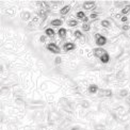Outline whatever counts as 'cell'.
<instances>
[{
    "label": "cell",
    "mask_w": 130,
    "mask_h": 130,
    "mask_svg": "<svg viewBox=\"0 0 130 130\" xmlns=\"http://www.w3.org/2000/svg\"><path fill=\"white\" fill-rule=\"evenodd\" d=\"M46 48L49 51H51V52H53V53H60V51H61V49H60V47H59L56 43H49L47 46H46Z\"/></svg>",
    "instance_id": "cell-1"
},
{
    "label": "cell",
    "mask_w": 130,
    "mask_h": 130,
    "mask_svg": "<svg viewBox=\"0 0 130 130\" xmlns=\"http://www.w3.org/2000/svg\"><path fill=\"white\" fill-rule=\"evenodd\" d=\"M95 43H96V45L98 46V47H102V46H105L107 43H108V40H107V37L105 35H100L98 39L95 40Z\"/></svg>",
    "instance_id": "cell-2"
},
{
    "label": "cell",
    "mask_w": 130,
    "mask_h": 130,
    "mask_svg": "<svg viewBox=\"0 0 130 130\" xmlns=\"http://www.w3.org/2000/svg\"><path fill=\"white\" fill-rule=\"evenodd\" d=\"M112 96V91L111 90H99L98 91V97L99 98H108V97H111Z\"/></svg>",
    "instance_id": "cell-3"
},
{
    "label": "cell",
    "mask_w": 130,
    "mask_h": 130,
    "mask_svg": "<svg viewBox=\"0 0 130 130\" xmlns=\"http://www.w3.org/2000/svg\"><path fill=\"white\" fill-rule=\"evenodd\" d=\"M93 52H94V57L95 58H101L102 56H105L106 53H107V51L104 49V48H95V49L93 50Z\"/></svg>",
    "instance_id": "cell-4"
},
{
    "label": "cell",
    "mask_w": 130,
    "mask_h": 130,
    "mask_svg": "<svg viewBox=\"0 0 130 130\" xmlns=\"http://www.w3.org/2000/svg\"><path fill=\"white\" fill-rule=\"evenodd\" d=\"M82 8L84 10H88V11L89 10H94V9H96V3L94 1H85L82 4Z\"/></svg>",
    "instance_id": "cell-5"
},
{
    "label": "cell",
    "mask_w": 130,
    "mask_h": 130,
    "mask_svg": "<svg viewBox=\"0 0 130 130\" xmlns=\"http://www.w3.org/2000/svg\"><path fill=\"white\" fill-rule=\"evenodd\" d=\"M70 10H72V5H70V4L64 5V7L60 10V14L62 15V17H65V16H66L70 12Z\"/></svg>",
    "instance_id": "cell-6"
},
{
    "label": "cell",
    "mask_w": 130,
    "mask_h": 130,
    "mask_svg": "<svg viewBox=\"0 0 130 130\" xmlns=\"http://www.w3.org/2000/svg\"><path fill=\"white\" fill-rule=\"evenodd\" d=\"M63 48H64L65 51H72V50L76 49V45L72 42H67V43H64Z\"/></svg>",
    "instance_id": "cell-7"
},
{
    "label": "cell",
    "mask_w": 130,
    "mask_h": 130,
    "mask_svg": "<svg viewBox=\"0 0 130 130\" xmlns=\"http://www.w3.org/2000/svg\"><path fill=\"white\" fill-rule=\"evenodd\" d=\"M20 17L24 21H29L30 18H31V13L28 12V11H24V12H21Z\"/></svg>",
    "instance_id": "cell-8"
},
{
    "label": "cell",
    "mask_w": 130,
    "mask_h": 130,
    "mask_svg": "<svg viewBox=\"0 0 130 130\" xmlns=\"http://www.w3.org/2000/svg\"><path fill=\"white\" fill-rule=\"evenodd\" d=\"M45 34L48 37H51V39H53V37L56 36V31L53 29H51V28H46L45 29Z\"/></svg>",
    "instance_id": "cell-9"
},
{
    "label": "cell",
    "mask_w": 130,
    "mask_h": 130,
    "mask_svg": "<svg viewBox=\"0 0 130 130\" xmlns=\"http://www.w3.org/2000/svg\"><path fill=\"white\" fill-rule=\"evenodd\" d=\"M58 34L60 39H65V37H67V30L65 28H60L58 31Z\"/></svg>",
    "instance_id": "cell-10"
},
{
    "label": "cell",
    "mask_w": 130,
    "mask_h": 130,
    "mask_svg": "<svg viewBox=\"0 0 130 130\" xmlns=\"http://www.w3.org/2000/svg\"><path fill=\"white\" fill-rule=\"evenodd\" d=\"M88 91H89V93H91V94H95V93L98 92V85H96V84H90L89 88H88Z\"/></svg>",
    "instance_id": "cell-11"
},
{
    "label": "cell",
    "mask_w": 130,
    "mask_h": 130,
    "mask_svg": "<svg viewBox=\"0 0 130 130\" xmlns=\"http://www.w3.org/2000/svg\"><path fill=\"white\" fill-rule=\"evenodd\" d=\"M50 24H51L53 27H60V26H62V24H63V20L60 19V18H55V19H52V20L50 21Z\"/></svg>",
    "instance_id": "cell-12"
},
{
    "label": "cell",
    "mask_w": 130,
    "mask_h": 130,
    "mask_svg": "<svg viewBox=\"0 0 130 130\" xmlns=\"http://www.w3.org/2000/svg\"><path fill=\"white\" fill-rule=\"evenodd\" d=\"M99 60H100V62H101L102 64H107L108 62L110 61V55H109V53L107 52L105 56H102V57L99 59Z\"/></svg>",
    "instance_id": "cell-13"
},
{
    "label": "cell",
    "mask_w": 130,
    "mask_h": 130,
    "mask_svg": "<svg viewBox=\"0 0 130 130\" xmlns=\"http://www.w3.org/2000/svg\"><path fill=\"white\" fill-rule=\"evenodd\" d=\"M15 12H16V9L14 7H11L9 9L5 10V15H9V16H15Z\"/></svg>",
    "instance_id": "cell-14"
},
{
    "label": "cell",
    "mask_w": 130,
    "mask_h": 130,
    "mask_svg": "<svg viewBox=\"0 0 130 130\" xmlns=\"http://www.w3.org/2000/svg\"><path fill=\"white\" fill-rule=\"evenodd\" d=\"M15 104H16V106H17V108H24L25 107V101L21 99V98H19V97H17V98L15 99Z\"/></svg>",
    "instance_id": "cell-15"
},
{
    "label": "cell",
    "mask_w": 130,
    "mask_h": 130,
    "mask_svg": "<svg viewBox=\"0 0 130 130\" xmlns=\"http://www.w3.org/2000/svg\"><path fill=\"white\" fill-rule=\"evenodd\" d=\"M91 104H90V101L89 100H85L83 99L82 101L80 102V107H81V109H88V108H90Z\"/></svg>",
    "instance_id": "cell-16"
},
{
    "label": "cell",
    "mask_w": 130,
    "mask_h": 130,
    "mask_svg": "<svg viewBox=\"0 0 130 130\" xmlns=\"http://www.w3.org/2000/svg\"><path fill=\"white\" fill-rule=\"evenodd\" d=\"M82 37H84V36H83L82 32H81L80 30H76V31L74 32V39H76V40H81Z\"/></svg>",
    "instance_id": "cell-17"
},
{
    "label": "cell",
    "mask_w": 130,
    "mask_h": 130,
    "mask_svg": "<svg viewBox=\"0 0 130 130\" xmlns=\"http://www.w3.org/2000/svg\"><path fill=\"white\" fill-rule=\"evenodd\" d=\"M98 18H99V13H97V12H92L89 15V19L90 20H96Z\"/></svg>",
    "instance_id": "cell-18"
},
{
    "label": "cell",
    "mask_w": 130,
    "mask_h": 130,
    "mask_svg": "<svg viewBox=\"0 0 130 130\" xmlns=\"http://www.w3.org/2000/svg\"><path fill=\"white\" fill-rule=\"evenodd\" d=\"M100 25H101V27H104V28H110V26H111V23H110V20L109 19H104L100 23Z\"/></svg>",
    "instance_id": "cell-19"
},
{
    "label": "cell",
    "mask_w": 130,
    "mask_h": 130,
    "mask_svg": "<svg viewBox=\"0 0 130 130\" xmlns=\"http://www.w3.org/2000/svg\"><path fill=\"white\" fill-rule=\"evenodd\" d=\"M113 3H114V7L115 8H121V7H126V5H127V2L126 1H114V2H113Z\"/></svg>",
    "instance_id": "cell-20"
},
{
    "label": "cell",
    "mask_w": 130,
    "mask_h": 130,
    "mask_svg": "<svg viewBox=\"0 0 130 130\" xmlns=\"http://www.w3.org/2000/svg\"><path fill=\"white\" fill-rule=\"evenodd\" d=\"M91 28H92V26H91L90 23H83V24H82V30H83V31L89 32V31L91 30Z\"/></svg>",
    "instance_id": "cell-21"
},
{
    "label": "cell",
    "mask_w": 130,
    "mask_h": 130,
    "mask_svg": "<svg viewBox=\"0 0 130 130\" xmlns=\"http://www.w3.org/2000/svg\"><path fill=\"white\" fill-rule=\"evenodd\" d=\"M130 12V4H127L126 7H124L123 9H122V11H121V13L124 15V16H126V14H128Z\"/></svg>",
    "instance_id": "cell-22"
},
{
    "label": "cell",
    "mask_w": 130,
    "mask_h": 130,
    "mask_svg": "<svg viewBox=\"0 0 130 130\" xmlns=\"http://www.w3.org/2000/svg\"><path fill=\"white\" fill-rule=\"evenodd\" d=\"M128 94H129V90L128 89H122L120 91V96L121 97H126V96H128Z\"/></svg>",
    "instance_id": "cell-23"
},
{
    "label": "cell",
    "mask_w": 130,
    "mask_h": 130,
    "mask_svg": "<svg viewBox=\"0 0 130 130\" xmlns=\"http://www.w3.org/2000/svg\"><path fill=\"white\" fill-rule=\"evenodd\" d=\"M67 25L69 26V27H76L78 25V21L76 20V19H69L68 21H67Z\"/></svg>",
    "instance_id": "cell-24"
},
{
    "label": "cell",
    "mask_w": 130,
    "mask_h": 130,
    "mask_svg": "<svg viewBox=\"0 0 130 130\" xmlns=\"http://www.w3.org/2000/svg\"><path fill=\"white\" fill-rule=\"evenodd\" d=\"M107 127L105 125H101V124H98V125H95V130H106Z\"/></svg>",
    "instance_id": "cell-25"
},
{
    "label": "cell",
    "mask_w": 130,
    "mask_h": 130,
    "mask_svg": "<svg viewBox=\"0 0 130 130\" xmlns=\"http://www.w3.org/2000/svg\"><path fill=\"white\" fill-rule=\"evenodd\" d=\"M4 94H5V95L9 94V88H8V86H5V88H2V89H1V95L4 96Z\"/></svg>",
    "instance_id": "cell-26"
},
{
    "label": "cell",
    "mask_w": 130,
    "mask_h": 130,
    "mask_svg": "<svg viewBox=\"0 0 130 130\" xmlns=\"http://www.w3.org/2000/svg\"><path fill=\"white\" fill-rule=\"evenodd\" d=\"M129 29H130V26L127 25V24H124V25L122 26V30H123V31H129Z\"/></svg>",
    "instance_id": "cell-27"
},
{
    "label": "cell",
    "mask_w": 130,
    "mask_h": 130,
    "mask_svg": "<svg viewBox=\"0 0 130 130\" xmlns=\"http://www.w3.org/2000/svg\"><path fill=\"white\" fill-rule=\"evenodd\" d=\"M55 63H56L57 65H60V64L62 63V58H61V57H57L56 60H55Z\"/></svg>",
    "instance_id": "cell-28"
},
{
    "label": "cell",
    "mask_w": 130,
    "mask_h": 130,
    "mask_svg": "<svg viewBox=\"0 0 130 130\" xmlns=\"http://www.w3.org/2000/svg\"><path fill=\"white\" fill-rule=\"evenodd\" d=\"M122 17H123V14L122 13H116L114 16H113V18H114V19H122Z\"/></svg>",
    "instance_id": "cell-29"
},
{
    "label": "cell",
    "mask_w": 130,
    "mask_h": 130,
    "mask_svg": "<svg viewBox=\"0 0 130 130\" xmlns=\"http://www.w3.org/2000/svg\"><path fill=\"white\" fill-rule=\"evenodd\" d=\"M46 40H47V35H42V36H40V42L45 43Z\"/></svg>",
    "instance_id": "cell-30"
},
{
    "label": "cell",
    "mask_w": 130,
    "mask_h": 130,
    "mask_svg": "<svg viewBox=\"0 0 130 130\" xmlns=\"http://www.w3.org/2000/svg\"><path fill=\"white\" fill-rule=\"evenodd\" d=\"M121 21H122L123 24H127V21H128V17H127V16H123L122 19H121Z\"/></svg>",
    "instance_id": "cell-31"
},
{
    "label": "cell",
    "mask_w": 130,
    "mask_h": 130,
    "mask_svg": "<svg viewBox=\"0 0 130 130\" xmlns=\"http://www.w3.org/2000/svg\"><path fill=\"white\" fill-rule=\"evenodd\" d=\"M70 130H78V128H76V127H74V128H72Z\"/></svg>",
    "instance_id": "cell-32"
},
{
    "label": "cell",
    "mask_w": 130,
    "mask_h": 130,
    "mask_svg": "<svg viewBox=\"0 0 130 130\" xmlns=\"http://www.w3.org/2000/svg\"><path fill=\"white\" fill-rule=\"evenodd\" d=\"M129 102H130V97H129Z\"/></svg>",
    "instance_id": "cell-33"
}]
</instances>
